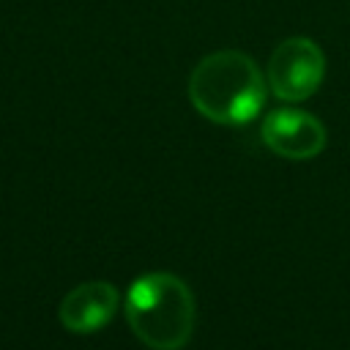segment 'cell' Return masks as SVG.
Returning <instances> with one entry per match:
<instances>
[{
    "mask_svg": "<svg viewBox=\"0 0 350 350\" xmlns=\"http://www.w3.org/2000/svg\"><path fill=\"white\" fill-rule=\"evenodd\" d=\"M265 74L238 49H221L202 57L189 77L194 109L219 126H243L254 120L265 107Z\"/></svg>",
    "mask_w": 350,
    "mask_h": 350,
    "instance_id": "6da1fadb",
    "label": "cell"
},
{
    "mask_svg": "<svg viewBox=\"0 0 350 350\" xmlns=\"http://www.w3.org/2000/svg\"><path fill=\"white\" fill-rule=\"evenodd\" d=\"M123 309L129 328L150 350H180L191 339L197 306L189 284L175 273L153 271L137 276Z\"/></svg>",
    "mask_w": 350,
    "mask_h": 350,
    "instance_id": "7a4b0ae2",
    "label": "cell"
},
{
    "mask_svg": "<svg viewBox=\"0 0 350 350\" xmlns=\"http://www.w3.org/2000/svg\"><path fill=\"white\" fill-rule=\"evenodd\" d=\"M323 74H325L323 49L306 36H293L273 49L265 79H268V90L276 98L304 101L320 88Z\"/></svg>",
    "mask_w": 350,
    "mask_h": 350,
    "instance_id": "3957f363",
    "label": "cell"
},
{
    "mask_svg": "<svg viewBox=\"0 0 350 350\" xmlns=\"http://www.w3.org/2000/svg\"><path fill=\"white\" fill-rule=\"evenodd\" d=\"M260 137L268 150L293 161L314 159L325 148V126L314 115L293 107H279L268 112Z\"/></svg>",
    "mask_w": 350,
    "mask_h": 350,
    "instance_id": "277c9868",
    "label": "cell"
},
{
    "mask_svg": "<svg viewBox=\"0 0 350 350\" xmlns=\"http://www.w3.org/2000/svg\"><path fill=\"white\" fill-rule=\"evenodd\" d=\"M120 306V293L112 282L96 279V282H82L74 290L66 293L60 301L57 317L68 334H96L112 323Z\"/></svg>",
    "mask_w": 350,
    "mask_h": 350,
    "instance_id": "5b68a950",
    "label": "cell"
}]
</instances>
